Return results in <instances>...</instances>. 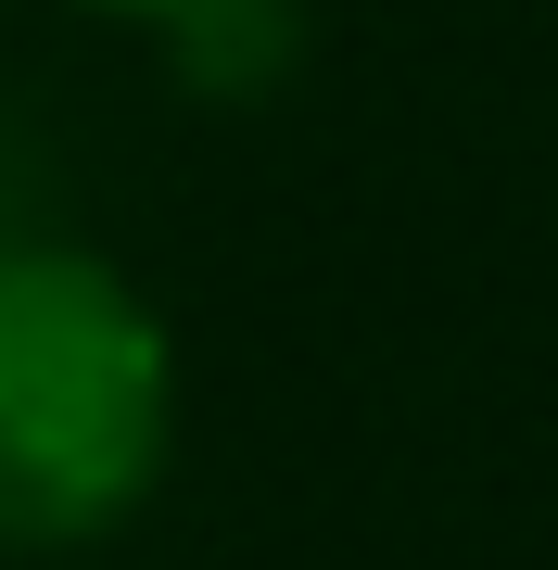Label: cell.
<instances>
[{
	"mask_svg": "<svg viewBox=\"0 0 558 570\" xmlns=\"http://www.w3.org/2000/svg\"><path fill=\"white\" fill-rule=\"evenodd\" d=\"M178 456V343L102 254H0V558L102 546Z\"/></svg>",
	"mask_w": 558,
	"mask_h": 570,
	"instance_id": "1",
	"label": "cell"
},
{
	"mask_svg": "<svg viewBox=\"0 0 558 570\" xmlns=\"http://www.w3.org/2000/svg\"><path fill=\"white\" fill-rule=\"evenodd\" d=\"M292 51H305V13H292V0H190V13L166 26V63L204 89V102H254V89H280Z\"/></svg>",
	"mask_w": 558,
	"mask_h": 570,
	"instance_id": "2",
	"label": "cell"
},
{
	"mask_svg": "<svg viewBox=\"0 0 558 570\" xmlns=\"http://www.w3.org/2000/svg\"><path fill=\"white\" fill-rule=\"evenodd\" d=\"M77 13H115V26H153V39H166V26L190 13V0H77Z\"/></svg>",
	"mask_w": 558,
	"mask_h": 570,
	"instance_id": "3",
	"label": "cell"
}]
</instances>
